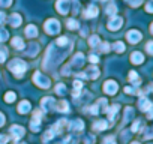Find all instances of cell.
I'll use <instances>...</instances> for the list:
<instances>
[{"label":"cell","mask_w":153,"mask_h":144,"mask_svg":"<svg viewBox=\"0 0 153 144\" xmlns=\"http://www.w3.org/2000/svg\"><path fill=\"white\" fill-rule=\"evenodd\" d=\"M8 68H9V71L12 72L17 78H20V77H23V74L26 72L27 65L23 60H20V59H14V60H11V63L8 65Z\"/></svg>","instance_id":"1"},{"label":"cell","mask_w":153,"mask_h":144,"mask_svg":"<svg viewBox=\"0 0 153 144\" xmlns=\"http://www.w3.org/2000/svg\"><path fill=\"white\" fill-rule=\"evenodd\" d=\"M33 81H35V84H36L38 87H41V89H48L50 84H51L50 78L45 77L44 74H41L39 71H36L35 74H33Z\"/></svg>","instance_id":"2"},{"label":"cell","mask_w":153,"mask_h":144,"mask_svg":"<svg viewBox=\"0 0 153 144\" xmlns=\"http://www.w3.org/2000/svg\"><path fill=\"white\" fill-rule=\"evenodd\" d=\"M44 29H45V32H47L48 35H57V33L60 32V23H59L57 20H54V18H50V20H47V23L44 24Z\"/></svg>","instance_id":"3"},{"label":"cell","mask_w":153,"mask_h":144,"mask_svg":"<svg viewBox=\"0 0 153 144\" xmlns=\"http://www.w3.org/2000/svg\"><path fill=\"white\" fill-rule=\"evenodd\" d=\"M41 117H42V113H41L39 110H36L35 114H33L32 123H30V129H32L33 132H38V131L41 129Z\"/></svg>","instance_id":"4"},{"label":"cell","mask_w":153,"mask_h":144,"mask_svg":"<svg viewBox=\"0 0 153 144\" xmlns=\"http://www.w3.org/2000/svg\"><path fill=\"white\" fill-rule=\"evenodd\" d=\"M117 90H119V86H117V83H116V81L108 80V81H105V83H104V92H105L107 95H116V93H117Z\"/></svg>","instance_id":"5"},{"label":"cell","mask_w":153,"mask_h":144,"mask_svg":"<svg viewBox=\"0 0 153 144\" xmlns=\"http://www.w3.org/2000/svg\"><path fill=\"white\" fill-rule=\"evenodd\" d=\"M56 8L62 15H66L69 12V8H71V0H57Z\"/></svg>","instance_id":"6"},{"label":"cell","mask_w":153,"mask_h":144,"mask_svg":"<svg viewBox=\"0 0 153 144\" xmlns=\"http://www.w3.org/2000/svg\"><path fill=\"white\" fill-rule=\"evenodd\" d=\"M80 77L95 80V78H98V77H99V69H98L96 66H92V68H89V69L84 72V74H80Z\"/></svg>","instance_id":"7"},{"label":"cell","mask_w":153,"mask_h":144,"mask_svg":"<svg viewBox=\"0 0 153 144\" xmlns=\"http://www.w3.org/2000/svg\"><path fill=\"white\" fill-rule=\"evenodd\" d=\"M24 132H26V131H24V128H23V126H18V125L11 126V134L14 135V141H15V143H17L23 135H24Z\"/></svg>","instance_id":"8"},{"label":"cell","mask_w":153,"mask_h":144,"mask_svg":"<svg viewBox=\"0 0 153 144\" xmlns=\"http://www.w3.org/2000/svg\"><path fill=\"white\" fill-rule=\"evenodd\" d=\"M123 24V20L120 17H111V20L108 21V29L110 30H119Z\"/></svg>","instance_id":"9"},{"label":"cell","mask_w":153,"mask_h":144,"mask_svg":"<svg viewBox=\"0 0 153 144\" xmlns=\"http://www.w3.org/2000/svg\"><path fill=\"white\" fill-rule=\"evenodd\" d=\"M141 33L138 32V30H129L128 32V35H126V39L131 42V44H137V42H140L141 41Z\"/></svg>","instance_id":"10"},{"label":"cell","mask_w":153,"mask_h":144,"mask_svg":"<svg viewBox=\"0 0 153 144\" xmlns=\"http://www.w3.org/2000/svg\"><path fill=\"white\" fill-rule=\"evenodd\" d=\"M41 104H42V108L45 111H51L53 108H56V101L53 98H44Z\"/></svg>","instance_id":"11"},{"label":"cell","mask_w":153,"mask_h":144,"mask_svg":"<svg viewBox=\"0 0 153 144\" xmlns=\"http://www.w3.org/2000/svg\"><path fill=\"white\" fill-rule=\"evenodd\" d=\"M138 107H140V110H141V111H149V110H152V108H153L152 102H150L147 98H141V99H140V102H138Z\"/></svg>","instance_id":"12"},{"label":"cell","mask_w":153,"mask_h":144,"mask_svg":"<svg viewBox=\"0 0 153 144\" xmlns=\"http://www.w3.org/2000/svg\"><path fill=\"white\" fill-rule=\"evenodd\" d=\"M30 110H32V105H30L29 101H21L18 104V113L20 114H27Z\"/></svg>","instance_id":"13"},{"label":"cell","mask_w":153,"mask_h":144,"mask_svg":"<svg viewBox=\"0 0 153 144\" xmlns=\"http://www.w3.org/2000/svg\"><path fill=\"white\" fill-rule=\"evenodd\" d=\"M98 12H99L98 8H96L95 5H90V6L84 11V17H86V18H95V17L98 15Z\"/></svg>","instance_id":"14"},{"label":"cell","mask_w":153,"mask_h":144,"mask_svg":"<svg viewBox=\"0 0 153 144\" xmlns=\"http://www.w3.org/2000/svg\"><path fill=\"white\" fill-rule=\"evenodd\" d=\"M131 62H132L134 65H140V63L144 62V56H143L140 51H135V53L131 54Z\"/></svg>","instance_id":"15"},{"label":"cell","mask_w":153,"mask_h":144,"mask_svg":"<svg viewBox=\"0 0 153 144\" xmlns=\"http://www.w3.org/2000/svg\"><path fill=\"white\" fill-rule=\"evenodd\" d=\"M119 108H120L119 105H113V107H110V108H107V110H105V113L110 116V120H111V122L114 120V117H116V114H117Z\"/></svg>","instance_id":"16"},{"label":"cell","mask_w":153,"mask_h":144,"mask_svg":"<svg viewBox=\"0 0 153 144\" xmlns=\"http://www.w3.org/2000/svg\"><path fill=\"white\" fill-rule=\"evenodd\" d=\"M9 23H11L12 27H18V26L21 24V17H20L18 14H12L11 18H9Z\"/></svg>","instance_id":"17"},{"label":"cell","mask_w":153,"mask_h":144,"mask_svg":"<svg viewBox=\"0 0 153 144\" xmlns=\"http://www.w3.org/2000/svg\"><path fill=\"white\" fill-rule=\"evenodd\" d=\"M69 128H71V129H75V131H81V129L84 128V123H83L81 120H74V122L69 123Z\"/></svg>","instance_id":"18"},{"label":"cell","mask_w":153,"mask_h":144,"mask_svg":"<svg viewBox=\"0 0 153 144\" xmlns=\"http://www.w3.org/2000/svg\"><path fill=\"white\" fill-rule=\"evenodd\" d=\"M38 35V29L35 27V26H27L26 27V36H29V38H35Z\"/></svg>","instance_id":"19"},{"label":"cell","mask_w":153,"mask_h":144,"mask_svg":"<svg viewBox=\"0 0 153 144\" xmlns=\"http://www.w3.org/2000/svg\"><path fill=\"white\" fill-rule=\"evenodd\" d=\"M11 44H12V47H14V48H17V50H23V48H24V42H23V39H21V38H18V36H17V38H14Z\"/></svg>","instance_id":"20"},{"label":"cell","mask_w":153,"mask_h":144,"mask_svg":"<svg viewBox=\"0 0 153 144\" xmlns=\"http://www.w3.org/2000/svg\"><path fill=\"white\" fill-rule=\"evenodd\" d=\"M107 128H108V123L105 120H99V122L93 123V129H96V131H104Z\"/></svg>","instance_id":"21"},{"label":"cell","mask_w":153,"mask_h":144,"mask_svg":"<svg viewBox=\"0 0 153 144\" xmlns=\"http://www.w3.org/2000/svg\"><path fill=\"white\" fill-rule=\"evenodd\" d=\"M81 89H83V83L80 80H75L74 81V96H78Z\"/></svg>","instance_id":"22"},{"label":"cell","mask_w":153,"mask_h":144,"mask_svg":"<svg viewBox=\"0 0 153 144\" xmlns=\"http://www.w3.org/2000/svg\"><path fill=\"white\" fill-rule=\"evenodd\" d=\"M129 80H131L135 86L140 84V78H138V74H137L135 71H131V72H129Z\"/></svg>","instance_id":"23"},{"label":"cell","mask_w":153,"mask_h":144,"mask_svg":"<svg viewBox=\"0 0 153 144\" xmlns=\"http://www.w3.org/2000/svg\"><path fill=\"white\" fill-rule=\"evenodd\" d=\"M56 108H57L59 111H62V113H66V111L69 110V105H68L66 101H62V102H59V104L56 105Z\"/></svg>","instance_id":"24"},{"label":"cell","mask_w":153,"mask_h":144,"mask_svg":"<svg viewBox=\"0 0 153 144\" xmlns=\"http://www.w3.org/2000/svg\"><path fill=\"white\" fill-rule=\"evenodd\" d=\"M66 26H68V29H71V30H75V29H78V27H80V23L76 21V20H68Z\"/></svg>","instance_id":"25"},{"label":"cell","mask_w":153,"mask_h":144,"mask_svg":"<svg viewBox=\"0 0 153 144\" xmlns=\"http://www.w3.org/2000/svg\"><path fill=\"white\" fill-rule=\"evenodd\" d=\"M99 44H101V41H99V36H96V35L90 36V39H89V45H90V47H98Z\"/></svg>","instance_id":"26"},{"label":"cell","mask_w":153,"mask_h":144,"mask_svg":"<svg viewBox=\"0 0 153 144\" xmlns=\"http://www.w3.org/2000/svg\"><path fill=\"white\" fill-rule=\"evenodd\" d=\"M54 135H56V131L51 128L50 131H47V132H45V135H44V138H42V140H44V141H50Z\"/></svg>","instance_id":"27"},{"label":"cell","mask_w":153,"mask_h":144,"mask_svg":"<svg viewBox=\"0 0 153 144\" xmlns=\"http://www.w3.org/2000/svg\"><path fill=\"white\" fill-rule=\"evenodd\" d=\"M113 48H114L117 53H123V51H125V44L119 41V42H116V44L113 45Z\"/></svg>","instance_id":"28"},{"label":"cell","mask_w":153,"mask_h":144,"mask_svg":"<svg viewBox=\"0 0 153 144\" xmlns=\"http://www.w3.org/2000/svg\"><path fill=\"white\" fill-rule=\"evenodd\" d=\"M56 93H57V95H65V93H66V86L62 84V83L57 84V86H56Z\"/></svg>","instance_id":"29"},{"label":"cell","mask_w":153,"mask_h":144,"mask_svg":"<svg viewBox=\"0 0 153 144\" xmlns=\"http://www.w3.org/2000/svg\"><path fill=\"white\" fill-rule=\"evenodd\" d=\"M9 38V33L6 29H0V42H5Z\"/></svg>","instance_id":"30"},{"label":"cell","mask_w":153,"mask_h":144,"mask_svg":"<svg viewBox=\"0 0 153 144\" xmlns=\"http://www.w3.org/2000/svg\"><path fill=\"white\" fill-rule=\"evenodd\" d=\"M15 98H17V96H15V93H14V92H8V93L5 95V101H6L8 104H9V102H14V101H15Z\"/></svg>","instance_id":"31"},{"label":"cell","mask_w":153,"mask_h":144,"mask_svg":"<svg viewBox=\"0 0 153 144\" xmlns=\"http://www.w3.org/2000/svg\"><path fill=\"white\" fill-rule=\"evenodd\" d=\"M125 111H126V113H125V123H126V122H128V120L132 117V114H134V110H132L131 107H128Z\"/></svg>","instance_id":"32"},{"label":"cell","mask_w":153,"mask_h":144,"mask_svg":"<svg viewBox=\"0 0 153 144\" xmlns=\"http://www.w3.org/2000/svg\"><path fill=\"white\" fill-rule=\"evenodd\" d=\"M68 42H69V41H68V38H66V36H62V38H59V39H57V42H56V44H57V45H60V47H65V45H68Z\"/></svg>","instance_id":"33"},{"label":"cell","mask_w":153,"mask_h":144,"mask_svg":"<svg viewBox=\"0 0 153 144\" xmlns=\"http://www.w3.org/2000/svg\"><path fill=\"white\" fill-rule=\"evenodd\" d=\"M144 138H146V140L153 138V128H147V129L144 131Z\"/></svg>","instance_id":"34"},{"label":"cell","mask_w":153,"mask_h":144,"mask_svg":"<svg viewBox=\"0 0 153 144\" xmlns=\"http://www.w3.org/2000/svg\"><path fill=\"white\" fill-rule=\"evenodd\" d=\"M105 11H107V14H108V15H114V14L117 12V8H116V5H110Z\"/></svg>","instance_id":"35"},{"label":"cell","mask_w":153,"mask_h":144,"mask_svg":"<svg viewBox=\"0 0 153 144\" xmlns=\"http://www.w3.org/2000/svg\"><path fill=\"white\" fill-rule=\"evenodd\" d=\"M36 53H38V45H35V44H30V51L27 53V56H30V57H32V56H35Z\"/></svg>","instance_id":"36"},{"label":"cell","mask_w":153,"mask_h":144,"mask_svg":"<svg viewBox=\"0 0 153 144\" xmlns=\"http://www.w3.org/2000/svg\"><path fill=\"white\" fill-rule=\"evenodd\" d=\"M140 128H141V120H135V122H134V125H132V132L140 131Z\"/></svg>","instance_id":"37"},{"label":"cell","mask_w":153,"mask_h":144,"mask_svg":"<svg viewBox=\"0 0 153 144\" xmlns=\"http://www.w3.org/2000/svg\"><path fill=\"white\" fill-rule=\"evenodd\" d=\"M11 3H12V0H0V8H8L11 6Z\"/></svg>","instance_id":"38"},{"label":"cell","mask_w":153,"mask_h":144,"mask_svg":"<svg viewBox=\"0 0 153 144\" xmlns=\"http://www.w3.org/2000/svg\"><path fill=\"white\" fill-rule=\"evenodd\" d=\"M146 50H147V53H149V54H153V41L147 42V45H146Z\"/></svg>","instance_id":"39"},{"label":"cell","mask_w":153,"mask_h":144,"mask_svg":"<svg viewBox=\"0 0 153 144\" xmlns=\"http://www.w3.org/2000/svg\"><path fill=\"white\" fill-rule=\"evenodd\" d=\"M146 11L147 12H153V0H150V2L146 5Z\"/></svg>","instance_id":"40"},{"label":"cell","mask_w":153,"mask_h":144,"mask_svg":"<svg viewBox=\"0 0 153 144\" xmlns=\"http://www.w3.org/2000/svg\"><path fill=\"white\" fill-rule=\"evenodd\" d=\"M89 60H90L92 63H98V62H99V57H98L96 54H90V57H89Z\"/></svg>","instance_id":"41"},{"label":"cell","mask_w":153,"mask_h":144,"mask_svg":"<svg viewBox=\"0 0 153 144\" xmlns=\"http://www.w3.org/2000/svg\"><path fill=\"white\" fill-rule=\"evenodd\" d=\"M125 92H126V93H129V95L138 93V92H137V89H132V87H129V86H128V87H125Z\"/></svg>","instance_id":"42"},{"label":"cell","mask_w":153,"mask_h":144,"mask_svg":"<svg viewBox=\"0 0 153 144\" xmlns=\"http://www.w3.org/2000/svg\"><path fill=\"white\" fill-rule=\"evenodd\" d=\"M9 141V137H6V135H0V144H6Z\"/></svg>","instance_id":"43"},{"label":"cell","mask_w":153,"mask_h":144,"mask_svg":"<svg viewBox=\"0 0 153 144\" xmlns=\"http://www.w3.org/2000/svg\"><path fill=\"white\" fill-rule=\"evenodd\" d=\"M101 50H102L104 53H108V51H110V45H108L107 42H104V44L101 45Z\"/></svg>","instance_id":"44"},{"label":"cell","mask_w":153,"mask_h":144,"mask_svg":"<svg viewBox=\"0 0 153 144\" xmlns=\"http://www.w3.org/2000/svg\"><path fill=\"white\" fill-rule=\"evenodd\" d=\"M90 113H92V114H98V113H99V105H98V104L93 105V107L90 108Z\"/></svg>","instance_id":"45"},{"label":"cell","mask_w":153,"mask_h":144,"mask_svg":"<svg viewBox=\"0 0 153 144\" xmlns=\"http://www.w3.org/2000/svg\"><path fill=\"white\" fill-rule=\"evenodd\" d=\"M5 59H6V51H5V50H2V51H0V63H3V62H5Z\"/></svg>","instance_id":"46"},{"label":"cell","mask_w":153,"mask_h":144,"mask_svg":"<svg viewBox=\"0 0 153 144\" xmlns=\"http://www.w3.org/2000/svg\"><path fill=\"white\" fill-rule=\"evenodd\" d=\"M5 18H6L5 12H2V11H0V24H3V23H5Z\"/></svg>","instance_id":"47"},{"label":"cell","mask_w":153,"mask_h":144,"mask_svg":"<svg viewBox=\"0 0 153 144\" xmlns=\"http://www.w3.org/2000/svg\"><path fill=\"white\" fill-rule=\"evenodd\" d=\"M3 125H5V116L0 113V126H3Z\"/></svg>","instance_id":"48"},{"label":"cell","mask_w":153,"mask_h":144,"mask_svg":"<svg viewBox=\"0 0 153 144\" xmlns=\"http://www.w3.org/2000/svg\"><path fill=\"white\" fill-rule=\"evenodd\" d=\"M150 32L153 33V23H152V26H150Z\"/></svg>","instance_id":"49"},{"label":"cell","mask_w":153,"mask_h":144,"mask_svg":"<svg viewBox=\"0 0 153 144\" xmlns=\"http://www.w3.org/2000/svg\"><path fill=\"white\" fill-rule=\"evenodd\" d=\"M131 144H140V143H137V141H134V143H131Z\"/></svg>","instance_id":"50"},{"label":"cell","mask_w":153,"mask_h":144,"mask_svg":"<svg viewBox=\"0 0 153 144\" xmlns=\"http://www.w3.org/2000/svg\"><path fill=\"white\" fill-rule=\"evenodd\" d=\"M102 2H104V0H102Z\"/></svg>","instance_id":"51"}]
</instances>
